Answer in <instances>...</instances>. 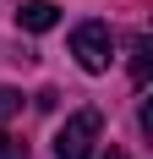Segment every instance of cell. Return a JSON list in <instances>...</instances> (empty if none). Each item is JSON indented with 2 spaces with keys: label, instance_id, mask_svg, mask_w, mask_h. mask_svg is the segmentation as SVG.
I'll return each instance as SVG.
<instances>
[{
  "label": "cell",
  "instance_id": "cell-1",
  "mask_svg": "<svg viewBox=\"0 0 153 159\" xmlns=\"http://www.w3.org/2000/svg\"><path fill=\"white\" fill-rule=\"evenodd\" d=\"M98 137H104V115L88 104V110L66 115V126L55 132V159H93Z\"/></svg>",
  "mask_w": 153,
  "mask_h": 159
},
{
  "label": "cell",
  "instance_id": "cell-2",
  "mask_svg": "<svg viewBox=\"0 0 153 159\" xmlns=\"http://www.w3.org/2000/svg\"><path fill=\"white\" fill-rule=\"evenodd\" d=\"M71 55H76V66L82 71H109V61H115V39H109V28L104 22H76L71 28Z\"/></svg>",
  "mask_w": 153,
  "mask_h": 159
},
{
  "label": "cell",
  "instance_id": "cell-3",
  "mask_svg": "<svg viewBox=\"0 0 153 159\" xmlns=\"http://www.w3.org/2000/svg\"><path fill=\"white\" fill-rule=\"evenodd\" d=\"M60 22V6L55 0H22L16 6V28H28V33H49Z\"/></svg>",
  "mask_w": 153,
  "mask_h": 159
},
{
  "label": "cell",
  "instance_id": "cell-4",
  "mask_svg": "<svg viewBox=\"0 0 153 159\" xmlns=\"http://www.w3.org/2000/svg\"><path fill=\"white\" fill-rule=\"evenodd\" d=\"M148 33H137V44H131V77H137V88H142V82H148Z\"/></svg>",
  "mask_w": 153,
  "mask_h": 159
},
{
  "label": "cell",
  "instance_id": "cell-5",
  "mask_svg": "<svg viewBox=\"0 0 153 159\" xmlns=\"http://www.w3.org/2000/svg\"><path fill=\"white\" fill-rule=\"evenodd\" d=\"M16 110H22V93L16 88H0V121H11Z\"/></svg>",
  "mask_w": 153,
  "mask_h": 159
},
{
  "label": "cell",
  "instance_id": "cell-6",
  "mask_svg": "<svg viewBox=\"0 0 153 159\" xmlns=\"http://www.w3.org/2000/svg\"><path fill=\"white\" fill-rule=\"evenodd\" d=\"M0 159H28V143H16L11 132H0Z\"/></svg>",
  "mask_w": 153,
  "mask_h": 159
},
{
  "label": "cell",
  "instance_id": "cell-7",
  "mask_svg": "<svg viewBox=\"0 0 153 159\" xmlns=\"http://www.w3.org/2000/svg\"><path fill=\"white\" fill-rule=\"evenodd\" d=\"M104 159H131V154H126V148H109V154H104Z\"/></svg>",
  "mask_w": 153,
  "mask_h": 159
}]
</instances>
